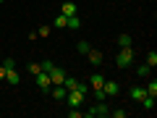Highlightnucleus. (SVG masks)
I'll use <instances>...</instances> for the list:
<instances>
[{
	"label": "nucleus",
	"mask_w": 157,
	"mask_h": 118,
	"mask_svg": "<svg viewBox=\"0 0 157 118\" xmlns=\"http://www.w3.org/2000/svg\"><path fill=\"white\" fill-rule=\"evenodd\" d=\"M97 116H100V118H107V116H110V105H107L105 100H100L94 108L84 110V118H97Z\"/></svg>",
	"instance_id": "nucleus-1"
},
{
	"label": "nucleus",
	"mask_w": 157,
	"mask_h": 118,
	"mask_svg": "<svg viewBox=\"0 0 157 118\" xmlns=\"http://www.w3.org/2000/svg\"><path fill=\"white\" fill-rule=\"evenodd\" d=\"M115 63H118L121 68H128L131 63H134V47H121V53H118Z\"/></svg>",
	"instance_id": "nucleus-2"
},
{
	"label": "nucleus",
	"mask_w": 157,
	"mask_h": 118,
	"mask_svg": "<svg viewBox=\"0 0 157 118\" xmlns=\"http://www.w3.org/2000/svg\"><path fill=\"white\" fill-rule=\"evenodd\" d=\"M86 58H89V63L94 68L102 66V61H105V55H102V50H97V47H89V53H86Z\"/></svg>",
	"instance_id": "nucleus-3"
},
{
	"label": "nucleus",
	"mask_w": 157,
	"mask_h": 118,
	"mask_svg": "<svg viewBox=\"0 0 157 118\" xmlns=\"http://www.w3.org/2000/svg\"><path fill=\"white\" fill-rule=\"evenodd\" d=\"M37 87H39V89H50V87H52V81H50V73H47V71H39L37 73Z\"/></svg>",
	"instance_id": "nucleus-4"
},
{
	"label": "nucleus",
	"mask_w": 157,
	"mask_h": 118,
	"mask_svg": "<svg viewBox=\"0 0 157 118\" xmlns=\"http://www.w3.org/2000/svg\"><path fill=\"white\" fill-rule=\"evenodd\" d=\"M102 89H105V95L115 97L118 92H121V84H118V81H110V79H105V81H102Z\"/></svg>",
	"instance_id": "nucleus-5"
},
{
	"label": "nucleus",
	"mask_w": 157,
	"mask_h": 118,
	"mask_svg": "<svg viewBox=\"0 0 157 118\" xmlns=\"http://www.w3.org/2000/svg\"><path fill=\"white\" fill-rule=\"evenodd\" d=\"M66 97H68V105H71V108H78L81 102H84V95H81L78 89H71V92H68Z\"/></svg>",
	"instance_id": "nucleus-6"
},
{
	"label": "nucleus",
	"mask_w": 157,
	"mask_h": 118,
	"mask_svg": "<svg viewBox=\"0 0 157 118\" xmlns=\"http://www.w3.org/2000/svg\"><path fill=\"white\" fill-rule=\"evenodd\" d=\"M47 73H50V81H52V84H63V79H66V71H63V68H52V71H47Z\"/></svg>",
	"instance_id": "nucleus-7"
},
{
	"label": "nucleus",
	"mask_w": 157,
	"mask_h": 118,
	"mask_svg": "<svg viewBox=\"0 0 157 118\" xmlns=\"http://www.w3.org/2000/svg\"><path fill=\"white\" fill-rule=\"evenodd\" d=\"M6 81H8L11 87H16L18 81H21V76H18V71H16V68H8V71H6Z\"/></svg>",
	"instance_id": "nucleus-8"
},
{
	"label": "nucleus",
	"mask_w": 157,
	"mask_h": 118,
	"mask_svg": "<svg viewBox=\"0 0 157 118\" xmlns=\"http://www.w3.org/2000/svg\"><path fill=\"white\" fill-rule=\"evenodd\" d=\"M102 81H105V76H102V73H92L89 87H92V89H102Z\"/></svg>",
	"instance_id": "nucleus-9"
},
{
	"label": "nucleus",
	"mask_w": 157,
	"mask_h": 118,
	"mask_svg": "<svg viewBox=\"0 0 157 118\" xmlns=\"http://www.w3.org/2000/svg\"><path fill=\"white\" fill-rule=\"evenodd\" d=\"M60 13L63 16H76V6H73L71 0H66V3L60 6Z\"/></svg>",
	"instance_id": "nucleus-10"
},
{
	"label": "nucleus",
	"mask_w": 157,
	"mask_h": 118,
	"mask_svg": "<svg viewBox=\"0 0 157 118\" xmlns=\"http://www.w3.org/2000/svg\"><path fill=\"white\" fill-rule=\"evenodd\" d=\"M131 97H134L136 102H141L147 97V89H144V87H134V89H131Z\"/></svg>",
	"instance_id": "nucleus-11"
},
{
	"label": "nucleus",
	"mask_w": 157,
	"mask_h": 118,
	"mask_svg": "<svg viewBox=\"0 0 157 118\" xmlns=\"http://www.w3.org/2000/svg\"><path fill=\"white\" fill-rule=\"evenodd\" d=\"M78 26H81V18H78V16H68L66 29H78Z\"/></svg>",
	"instance_id": "nucleus-12"
},
{
	"label": "nucleus",
	"mask_w": 157,
	"mask_h": 118,
	"mask_svg": "<svg viewBox=\"0 0 157 118\" xmlns=\"http://www.w3.org/2000/svg\"><path fill=\"white\" fill-rule=\"evenodd\" d=\"M76 84H78V81H76L73 76H66V79H63V87H66L68 92H71V89H76Z\"/></svg>",
	"instance_id": "nucleus-13"
},
{
	"label": "nucleus",
	"mask_w": 157,
	"mask_h": 118,
	"mask_svg": "<svg viewBox=\"0 0 157 118\" xmlns=\"http://www.w3.org/2000/svg\"><path fill=\"white\" fill-rule=\"evenodd\" d=\"M118 45L121 47H131V34H121V37H118Z\"/></svg>",
	"instance_id": "nucleus-14"
},
{
	"label": "nucleus",
	"mask_w": 157,
	"mask_h": 118,
	"mask_svg": "<svg viewBox=\"0 0 157 118\" xmlns=\"http://www.w3.org/2000/svg\"><path fill=\"white\" fill-rule=\"evenodd\" d=\"M141 105H144V110H155V97H149V95H147L144 100H141Z\"/></svg>",
	"instance_id": "nucleus-15"
},
{
	"label": "nucleus",
	"mask_w": 157,
	"mask_h": 118,
	"mask_svg": "<svg viewBox=\"0 0 157 118\" xmlns=\"http://www.w3.org/2000/svg\"><path fill=\"white\" fill-rule=\"evenodd\" d=\"M144 89H147V95H149V97H157V81L152 79V81H149V87H144Z\"/></svg>",
	"instance_id": "nucleus-16"
},
{
	"label": "nucleus",
	"mask_w": 157,
	"mask_h": 118,
	"mask_svg": "<svg viewBox=\"0 0 157 118\" xmlns=\"http://www.w3.org/2000/svg\"><path fill=\"white\" fill-rule=\"evenodd\" d=\"M147 66H149V68H155V66H157V53H155V50L147 55Z\"/></svg>",
	"instance_id": "nucleus-17"
},
{
	"label": "nucleus",
	"mask_w": 157,
	"mask_h": 118,
	"mask_svg": "<svg viewBox=\"0 0 157 118\" xmlns=\"http://www.w3.org/2000/svg\"><path fill=\"white\" fill-rule=\"evenodd\" d=\"M76 50L81 53V55H86V53H89V42H84V39H81V42L76 45Z\"/></svg>",
	"instance_id": "nucleus-18"
},
{
	"label": "nucleus",
	"mask_w": 157,
	"mask_h": 118,
	"mask_svg": "<svg viewBox=\"0 0 157 118\" xmlns=\"http://www.w3.org/2000/svg\"><path fill=\"white\" fill-rule=\"evenodd\" d=\"M66 21H68V16H63V13H60V16L55 18V24H52V26H60V29H66Z\"/></svg>",
	"instance_id": "nucleus-19"
},
{
	"label": "nucleus",
	"mask_w": 157,
	"mask_h": 118,
	"mask_svg": "<svg viewBox=\"0 0 157 118\" xmlns=\"http://www.w3.org/2000/svg\"><path fill=\"white\" fill-rule=\"evenodd\" d=\"M136 73H139V76H147V73H149V66H147V63H141V66H136Z\"/></svg>",
	"instance_id": "nucleus-20"
},
{
	"label": "nucleus",
	"mask_w": 157,
	"mask_h": 118,
	"mask_svg": "<svg viewBox=\"0 0 157 118\" xmlns=\"http://www.w3.org/2000/svg\"><path fill=\"white\" fill-rule=\"evenodd\" d=\"M39 66H42V71H52V68H55V63H52V61H42Z\"/></svg>",
	"instance_id": "nucleus-21"
},
{
	"label": "nucleus",
	"mask_w": 157,
	"mask_h": 118,
	"mask_svg": "<svg viewBox=\"0 0 157 118\" xmlns=\"http://www.w3.org/2000/svg\"><path fill=\"white\" fill-rule=\"evenodd\" d=\"M39 71H42V66H39V63H29V73H34V76H37Z\"/></svg>",
	"instance_id": "nucleus-22"
},
{
	"label": "nucleus",
	"mask_w": 157,
	"mask_h": 118,
	"mask_svg": "<svg viewBox=\"0 0 157 118\" xmlns=\"http://www.w3.org/2000/svg\"><path fill=\"white\" fill-rule=\"evenodd\" d=\"M76 89H78V92H81V95H84V97H86V95H89V84H81V81H78V84H76Z\"/></svg>",
	"instance_id": "nucleus-23"
},
{
	"label": "nucleus",
	"mask_w": 157,
	"mask_h": 118,
	"mask_svg": "<svg viewBox=\"0 0 157 118\" xmlns=\"http://www.w3.org/2000/svg\"><path fill=\"white\" fill-rule=\"evenodd\" d=\"M47 34H50V26H39L37 29V37H47Z\"/></svg>",
	"instance_id": "nucleus-24"
},
{
	"label": "nucleus",
	"mask_w": 157,
	"mask_h": 118,
	"mask_svg": "<svg viewBox=\"0 0 157 118\" xmlns=\"http://www.w3.org/2000/svg\"><path fill=\"white\" fill-rule=\"evenodd\" d=\"M92 92H94V97H97V102H100V100H105V89H92Z\"/></svg>",
	"instance_id": "nucleus-25"
},
{
	"label": "nucleus",
	"mask_w": 157,
	"mask_h": 118,
	"mask_svg": "<svg viewBox=\"0 0 157 118\" xmlns=\"http://www.w3.org/2000/svg\"><path fill=\"white\" fill-rule=\"evenodd\" d=\"M68 116H71V118H84V113H81V110H76V108H73V110H68Z\"/></svg>",
	"instance_id": "nucleus-26"
},
{
	"label": "nucleus",
	"mask_w": 157,
	"mask_h": 118,
	"mask_svg": "<svg viewBox=\"0 0 157 118\" xmlns=\"http://www.w3.org/2000/svg\"><path fill=\"white\" fill-rule=\"evenodd\" d=\"M110 116H115V118H126V110H110Z\"/></svg>",
	"instance_id": "nucleus-27"
},
{
	"label": "nucleus",
	"mask_w": 157,
	"mask_h": 118,
	"mask_svg": "<svg viewBox=\"0 0 157 118\" xmlns=\"http://www.w3.org/2000/svg\"><path fill=\"white\" fill-rule=\"evenodd\" d=\"M6 71H8L6 66H0V79H6Z\"/></svg>",
	"instance_id": "nucleus-28"
},
{
	"label": "nucleus",
	"mask_w": 157,
	"mask_h": 118,
	"mask_svg": "<svg viewBox=\"0 0 157 118\" xmlns=\"http://www.w3.org/2000/svg\"><path fill=\"white\" fill-rule=\"evenodd\" d=\"M0 3H3V0H0Z\"/></svg>",
	"instance_id": "nucleus-29"
}]
</instances>
